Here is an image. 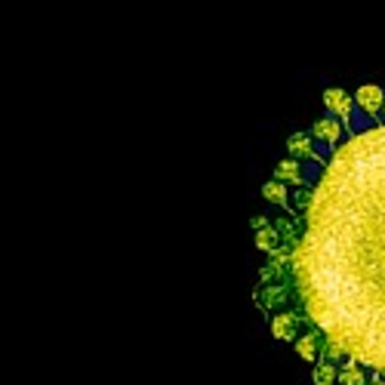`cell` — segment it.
I'll list each match as a JSON object with an SVG mask.
<instances>
[{
  "mask_svg": "<svg viewBox=\"0 0 385 385\" xmlns=\"http://www.w3.org/2000/svg\"><path fill=\"white\" fill-rule=\"evenodd\" d=\"M382 121H385V105H382Z\"/></svg>",
  "mask_w": 385,
  "mask_h": 385,
  "instance_id": "cell-15",
  "label": "cell"
},
{
  "mask_svg": "<svg viewBox=\"0 0 385 385\" xmlns=\"http://www.w3.org/2000/svg\"><path fill=\"white\" fill-rule=\"evenodd\" d=\"M342 136V121L339 117H321L312 124V139H318L324 145H336Z\"/></svg>",
  "mask_w": 385,
  "mask_h": 385,
  "instance_id": "cell-6",
  "label": "cell"
},
{
  "mask_svg": "<svg viewBox=\"0 0 385 385\" xmlns=\"http://www.w3.org/2000/svg\"><path fill=\"white\" fill-rule=\"evenodd\" d=\"M250 225H253L256 231H259V228H265V225H268V219H265V216H253V219H250Z\"/></svg>",
  "mask_w": 385,
  "mask_h": 385,
  "instance_id": "cell-13",
  "label": "cell"
},
{
  "mask_svg": "<svg viewBox=\"0 0 385 385\" xmlns=\"http://www.w3.org/2000/svg\"><path fill=\"white\" fill-rule=\"evenodd\" d=\"M321 348H324V333L314 327L312 333H302V336H296V355L302 357V361H318L321 357Z\"/></svg>",
  "mask_w": 385,
  "mask_h": 385,
  "instance_id": "cell-5",
  "label": "cell"
},
{
  "mask_svg": "<svg viewBox=\"0 0 385 385\" xmlns=\"http://www.w3.org/2000/svg\"><path fill=\"white\" fill-rule=\"evenodd\" d=\"M262 198L268 203H278V207H287L290 203V194H287V182H280V179H271V182L262 185Z\"/></svg>",
  "mask_w": 385,
  "mask_h": 385,
  "instance_id": "cell-12",
  "label": "cell"
},
{
  "mask_svg": "<svg viewBox=\"0 0 385 385\" xmlns=\"http://www.w3.org/2000/svg\"><path fill=\"white\" fill-rule=\"evenodd\" d=\"M287 151H290V158H296V160H314L312 136H305V133H293V136L287 139Z\"/></svg>",
  "mask_w": 385,
  "mask_h": 385,
  "instance_id": "cell-8",
  "label": "cell"
},
{
  "mask_svg": "<svg viewBox=\"0 0 385 385\" xmlns=\"http://www.w3.org/2000/svg\"><path fill=\"white\" fill-rule=\"evenodd\" d=\"M355 102L370 121H376V114H382L385 93H382V87H376V83H364V87L355 93Z\"/></svg>",
  "mask_w": 385,
  "mask_h": 385,
  "instance_id": "cell-3",
  "label": "cell"
},
{
  "mask_svg": "<svg viewBox=\"0 0 385 385\" xmlns=\"http://www.w3.org/2000/svg\"><path fill=\"white\" fill-rule=\"evenodd\" d=\"M339 385H367V376L361 370V361L345 357V364L339 367Z\"/></svg>",
  "mask_w": 385,
  "mask_h": 385,
  "instance_id": "cell-11",
  "label": "cell"
},
{
  "mask_svg": "<svg viewBox=\"0 0 385 385\" xmlns=\"http://www.w3.org/2000/svg\"><path fill=\"white\" fill-rule=\"evenodd\" d=\"M373 385H385V379H382V373H379V376H376V379H373Z\"/></svg>",
  "mask_w": 385,
  "mask_h": 385,
  "instance_id": "cell-14",
  "label": "cell"
},
{
  "mask_svg": "<svg viewBox=\"0 0 385 385\" xmlns=\"http://www.w3.org/2000/svg\"><path fill=\"white\" fill-rule=\"evenodd\" d=\"M256 247H259L262 253H275V250H280V247H284V237H280L278 225H275V228L265 225V228L256 231Z\"/></svg>",
  "mask_w": 385,
  "mask_h": 385,
  "instance_id": "cell-10",
  "label": "cell"
},
{
  "mask_svg": "<svg viewBox=\"0 0 385 385\" xmlns=\"http://www.w3.org/2000/svg\"><path fill=\"white\" fill-rule=\"evenodd\" d=\"M302 222L290 253L299 312L385 376V126L333 151Z\"/></svg>",
  "mask_w": 385,
  "mask_h": 385,
  "instance_id": "cell-1",
  "label": "cell"
},
{
  "mask_svg": "<svg viewBox=\"0 0 385 385\" xmlns=\"http://www.w3.org/2000/svg\"><path fill=\"white\" fill-rule=\"evenodd\" d=\"M271 336L280 342H296L299 336V314L296 312H275L271 314Z\"/></svg>",
  "mask_w": 385,
  "mask_h": 385,
  "instance_id": "cell-4",
  "label": "cell"
},
{
  "mask_svg": "<svg viewBox=\"0 0 385 385\" xmlns=\"http://www.w3.org/2000/svg\"><path fill=\"white\" fill-rule=\"evenodd\" d=\"M312 379H314V385H336L339 382V367L333 361H327V357H321V361H314Z\"/></svg>",
  "mask_w": 385,
  "mask_h": 385,
  "instance_id": "cell-9",
  "label": "cell"
},
{
  "mask_svg": "<svg viewBox=\"0 0 385 385\" xmlns=\"http://www.w3.org/2000/svg\"><path fill=\"white\" fill-rule=\"evenodd\" d=\"M275 179L290 182V185H305V170H302V164H299L296 158H287V160H280V164L275 167Z\"/></svg>",
  "mask_w": 385,
  "mask_h": 385,
  "instance_id": "cell-7",
  "label": "cell"
},
{
  "mask_svg": "<svg viewBox=\"0 0 385 385\" xmlns=\"http://www.w3.org/2000/svg\"><path fill=\"white\" fill-rule=\"evenodd\" d=\"M324 105H327V111L333 117H339V121H352V111L357 108V102L348 96L345 90L330 87V90H324Z\"/></svg>",
  "mask_w": 385,
  "mask_h": 385,
  "instance_id": "cell-2",
  "label": "cell"
}]
</instances>
